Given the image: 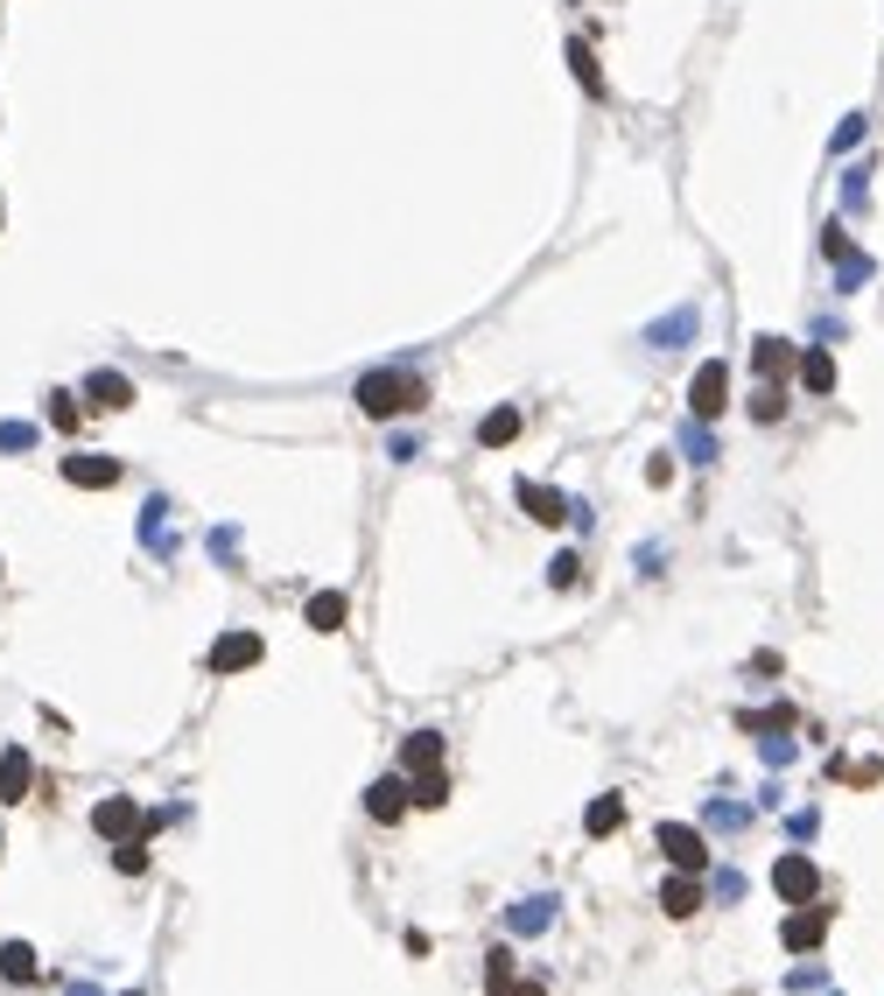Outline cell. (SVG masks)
<instances>
[{"label":"cell","mask_w":884,"mask_h":996,"mask_svg":"<svg viewBox=\"0 0 884 996\" xmlns=\"http://www.w3.org/2000/svg\"><path fill=\"white\" fill-rule=\"evenodd\" d=\"M29 787H35V765H29V751L14 744V751H0V800H29Z\"/></svg>","instance_id":"cell-14"},{"label":"cell","mask_w":884,"mask_h":996,"mask_svg":"<svg viewBox=\"0 0 884 996\" xmlns=\"http://www.w3.org/2000/svg\"><path fill=\"white\" fill-rule=\"evenodd\" d=\"M752 414H758V421H779V414H786V393L773 387V379H765V387H758V400H752Z\"/></svg>","instance_id":"cell-31"},{"label":"cell","mask_w":884,"mask_h":996,"mask_svg":"<svg viewBox=\"0 0 884 996\" xmlns=\"http://www.w3.org/2000/svg\"><path fill=\"white\" fill-rule=\"evenodd\" d=\"M408 808H414V800H408V779H373V787H365V814L387 821V829H394Z\"/></svg>","instance_id":"cell-11"},{"label":"cell","mask_w":884,"mask_h":996,"mask_svg":"<svg viewBox=\"0 0 884 996\" xmlns=\"http://www.w3.org/2000/svg\"><path fill=\"white\" fill-rule=\"evenodd\" d=\"M737 730H794V708H744V716H737Z\"/></svg>","instance_id":"cell-24"},{"label":"cell","mask_w":884,"mask_h":996,"mask_svg":"<svg viewBox=\"0 0 884 996\" xmlns=\"http://www.w3.org/2000/svg\"><path fill=\"white\" fill-rule=\"evenodd\" d=\"M85 400H91V408H99V414H120V408H133V379L127 372H91L85 379Z\"/></svg>","instance_id":"cell-10"},{"label":"cell","mask_w":884,"mask_h":996,"mask_svg":"<svg viewBox=\"0 0 884 996\" xmlns=\"http://www.w3.org/2000/svg\"><path fill=\"white\" fill-rule=\"evenodd\" d=\"M723 408H730V366H723V358H709V366H696V379H688V414L716 421Z\"/></svg>","instance_id":"cell-3"},{"label":"cell","mask_w":884,"mask_h":996,"mask_svg":"<svg viewBox=\"0 0 884 996\" xmlns=\"http://www.w3.org/2000/svg\"><path fill=\"white\" fill-rule=\"evenodd\" d=\"M127 996H141V989H127Z\"/></svg>","instance_id":"cell-37"},{"label":"cell","mask_w":884,"mask_h":996,"mask_svg":"<svg viewBox=\"0 0 884 996\" xmlns=\"http://www.w3.org/2000/svg\"><path fill=\"white\" fill-rule=\"evenodd\" d=\"M821 253H829V260H850V239H842V225H829V232H821Z\"/></svg>","instance_id":"cell-35"},{"label":"cell","mask_w":884,"mask_h":996,"mask_svg":"<svg viewBox=\"0 0 884 996\" xmlns=\"http://www.w3.org/2000/svg\"><path fill=\"white\" fill-rule=\"evenodd\" d=\"M681 450L696 456V464H709V456H716V435H709V421H688V429H681Z\"/></svg>","instance_id":"cell-28"},{"label":"cell","mask_w":884,"mask_h":996,"mask_svg":"<svg viewBox=\"0 0 884 996\" xmlns=\"http://www.w3.org/2000/svg\"><path fill=\"white\" fill-rule=\"evenodd\" d=\"M29 443H35L29 421H0V450H29Z\"/></svg>","instance_id":"cell-33"},{"label":"cell","mask_w":884,"mask_h":996,"mask_svg":"<svg viewBox=\"0 0 884 996\" xmlns=\"http://www.w3.org/2000/svg\"><path fill=\"white\" fill-rule=\"evenodd\" d=\"M78 421H85V408H78V393H50V429H78Z\"/></svg>","instance_id":"cell-27"},{"label":"cell","mask_w":884,"mask_h":996,"mask_svg":"<svg viewBox=\"0 0 884 996\" xmlns=\"http://www.w3.org/2000/svg\"><path fill=\"white\" fill-rule=\"evenodd\" d=\"M64 485H78V491H112V485H120V464H112V456L78 450V456H64Z\"/></svg>","instance_id":"cell-7"},{"label":"cell","mask_w":884,"mask_h":996,"mask_svg":"<svg viewBox=\"0 0 884 996\" xmlns=\"http://www.w3.org/2000/svg\"><path fill=\"white\" fill-rule=\"evenodd\" d=\"M681 337H696V310H675V323H653V344H660V351H675Z\"/></svg>","instance_id":"cell-25"},{"label":"cell","mask_w":884,"mask_h":996,"mask_svg":"<svg viewBox=\"0 0 884 996\" xmlns=\"http://www.w3.org/2000/svg\"><path fill=\"white\" fill-rule=\"evenodd\" d=\"M548 919H554V898H520V906L506 912V927H513V933H541Z\"/></svg>","instance_id":"cell-22"},{"label":"cell","mask_w":884,"mask_h":996,"mask_svg":"<svg viewBox=\"0 0 884 996\" xmlns=\"http://www.w3.org/2000/svg\"><path fill=\"white\" fill-rule=\"evenodd\" d=\"M829 919H836V906H794V912H786V927H779V941L794 954H815L821 941H829Z\"/></svg>","instance_id":"cell-5"},{"label":"cell","mask_w":884,"mask_h":996,"mask_svg":"<svg viewBox=\"0 0 884 996\" xmlns=\"http://www.w3.org/2000/svg\"><path fill=\"white\" fill-rule=\"evenodd\" d=\"M0 975H8V983H35V975H43V962H35L29 941H8V948H0Z\"/></svg>","instance_id":"cell-19"},{"label":"cell","mask_w":884,"mask_h":996,"mask_svg":"<svg viewBox=\"0 0 884 996\" xmlns=\"http://www.w3.org/2000/svg\"><path fill=\"white\" fill-rule=\"evenodd\" d=\"M800 387L807 393H836V358L829 351H800Z\"/></svg>","instance_id":"cell-21"},{"label":"cell","mask_w":884,"mask_h":996,"mask_svg":"<svg viewBox=\"0 0 884 996\" xmlns=\"http://www.w3.org/2000/svg\"><path fill=\"white\" fill-rule=\"evenodd\" d=\"M344 610H352L344 589H316L310 597V631H344Z\"/></svg>","instance_id":"cell-18"},{"label":"cell","mask_w":884,"mask_h":996,"mask_svg":"<svg viewBox=\"0 0 884 996\" xmlns=\"http://www.w3.org/2000/svg\"><path fill=\"white\" fill-rule=\"evenodd\" d=\"M548 583H554V589H575V583H583V562H575V554H554V562H548Z\"/></svg>","instance_id":"cell-30"},{"label":"cell","mask_w":884,"mask_h":996,"mask_svg":"<svg viewBox=\"0 0 884 996\" xmlns=\"http://www.w3.org/2000/svg\"><path fill=\"white\" fill-rule=\"evenodd\" d=\"M660 856L688 877L709 870V842H702V829H688V821H660Z\"/></svg>","instance_id":"cell-4"},{"label":"cell","mask_w":884,"mask_h":996,"mask_svg":"<svg viewBox=\"0 0 884 996\" xmlns=\"http://www.w3.org/2000/svg\"><path fill=\"white\" fill-rule=\"evenodd\" d=\"M618 829H625V800H618V793H597V800L583 808V835L604 842V835H618Z\"/></svg>","instance_id":"cell-16"},{"label":"cell","mask_w":884,"mask_h":996,"mask_svg":"<svg viewBox=\"0 0 884 996\" xmlns=\"http://www.w3.org/2000/svg\"><path fill=\"white\" fill-rule=\"evenodd\" d=\"M520 506H527V520H541V527H562V520H575V506L562 491H548V485H533V477H520Z\"/></svg>","instance_id":"cell-9"},{"label":"cell","mask_w":884,"mask_h":996,"mask_svg":"<svg viewBox=\"0 0 884 996\" xmlns=\"http://www.w3.org/2000/svg\"><path fill=\"white\" fill-rule=\"evenodd\" d=\"M569 71H575V85H583L590 99H604V71H597V50L590 43H569Z\"/></svg>","instance_id":"cell-20"},{"label":"cell","mask_w":884,"mask_h":996,"mask_svg":"<svg viewBox=\"0 0 884 996\" xmlns=\"http://www.w3.org/2000/svg\"><path fill=\"white\" fill-rule=\"evenodd\" d=\"M408 800H414V808H442V800H450V772H414L408 779Z\"/></svg>","instance_id":"cell-23"},{"label":"cell","mask_w":884,"mask_h":996,"mask_svg":"<svg viewBox=\"0 0 884 996\" xmlns=\"http://www.w3.org/2000/svg\"><path fill=\"white\" fill-rule=\"evenodd\" d=\"M520 421H527L520 408H492L485 421H477V443H485V450H506L513 435H520Z\"/></svg>","instance_id":"cell-17"},{"label":"cell","mask_w":884,"mask_h":996,"mask_svg":"<svg viewBox=\"0 0 884 996\" xmlns=\"http://www.w3.org/2000/svg\"><path fill=\"white\" fill-rule=\"evenodd\" d=\"M260 631H225L218 646H211V674H246V667H260Z\"/></svg>","instance_id":"cell-6"},{"label":"cell","mask_w":884,"mask_h":996,"mask_svg":"<svg viewBox=\"0 0 884 996\" xmlns=\"http://www.w3.org/2000/svg\"><path fill=\"white\" fill-rule=\"evenodd\" d=\"M498 996H548V983H541V975H513V983L498 989Z\"/></svg>","instance_id":"cell-34"},{"label":"cell","mask_w":884,"mask_h":996,"mask_svg":"<svg viewBox=\"0 0 884 996\" xmlns=\"http://www.w3.org/2000/svg\"><path fill=\"white\" fill-rule=\"evenodd\" d=\"M709 821H716V829H744V821H752V814H744L737 800H709Z\"/></svg>","instance_id":"cell-32"},{"label":"cell","mask_w":884,"mask_h":996,"mask_svg":"<svg viewBox=\"0 0 884 996\" xmlns=\"http://www.w3.org/2000/svg\"><path fill=\"white\" fill-rule=\"evenodd\" d=\"M506 983H513V954H506V948H492V954H485V989L498 996Z\"/></svg>","instance_id":"cell-29"},{"label":"cell","mask_w":884,"mask_h":996,"mask_svg":"<svg viewBox=\"0 0 884 996\" xmlns=\"http://www.w3.org/2000/svg\"><path fill=\"white\" fill-rule=\"evenodd\" d=\"M112 870H120V877H141V870H148V842H141V835H127L120 849H112Z\"/></svg>","instance_id":"cell-26"},{"label":"cell","mask_w":884,"mask_h":996,"mask_svg":"<svg viewBox=\"0 0 884 996\" xmlns=\"http://www.w3.org/2000/svg\"><path fill=\"white\" fill-rule=\"evenodd\" d=\"M421 408H429V379L421 372H365L358 379V414H373V421H400Z\"/></svg>","instance_id":"cell-1"},{"label":"cell","mask_w":884,"mask_h":996,"mask_svg":"<svg viewBox=\"0 0 884 996\" xmlns=\"http://www.w3.org/2000/svg\"><path fill=\"white\" fill-rule=\"evenodd\" d=\"M752 366H758V379H786L800 358H794V344H786V337H758L752 344Z\"/></svg>","instance_id":"cell-15"},{"label":"cell","mask_w":884,"mask_h":996,"mask_svg":"<svg viewBox=\"0 0 884 996\" xmlns=\"http://www.w3.org/2000/svg\"><path fill=\"white\" fill-rule=\"evenodd\" d=\"M773 891L786 898V906H815V898H821V870H815V856L786 849L779 864H773Z\"/></svg>","instance_id":"cell-2"},{"label":"cell","mask_w":884,"mask_h":996,"mask_svg":"<svg viewBox=\"0 0 884 996\" xmlns=\"http://www.w3.org/2000/svg\"><path fill=\"white\" fill-rule=\"evenodd\" d=\"M660 912H667V919H696V912H702V885H696L688 870H675V877L660 885Z\"/></svg>","instance_id":"cell-13"},{"label":"cell","mask_w":884,"mask_h":996,"mask_svg":"<svg viewBox=\"0 0 884 996\" xmlns=\"http://www.w3.org/2000/svg\"><path fill=\"white\" fill-rule=\"evenodd\" d=\"M400 772H442V730H408V744H400Z\"/></svg>","instance_id":"cell-12"},{"label":"cell","mask_w":884,"mask_h":996,"mask_svg":"<svg viewBox=\"0 0 884 996\" xmlns=\"http://www.w3.org/2000/svg\"><path fill=\"white\" fill-rule=\"evenodd\" d=\"M716 898H723V906H730V898H744V877L737 870H716Z\"/></svg>","instance_id":"cell-36"},{"label":"cell","mask_w":884,"mask_h":996,"mask_svg":"<svg viewBox=\"0 0 884 996\" xmlns=\"http://www.w3.org/2000/svg\"><path fill=\"white\" fill-rule=\"evenodd\" d=\"M91 829H99L106 842H127V835H141V808H133L127 793H106L99 808H91Z\"/></svg>","instance_id":"cell-8"}]
</instances>
